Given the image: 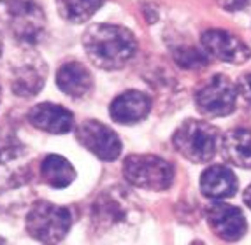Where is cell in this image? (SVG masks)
Segmentation results:
<instances>
[{"instance_id":"30bf717a","label":"cell","mask_w":251,"mask_h":245,"mask_svg":"<svg viewBox=\"0 0 251 245\" xmlns=\"http://www.w3.org/2000/svg\"><path fill=\"white\" fill-rule=\"evenodd\" d=\"M46 83V63L37 54L26 53L11 67V89L21 98L35 96Z\"/></svg>"},{"instance_id":"44dd1931","label":"cell","mask_w":251,"mask_h":245,"mask_svg":"<svg viewBox=\"0 0 251 245\" xmlns=\"http://www.w3.org/2000/svg\"><path fill=\"white\" fill-rule=\"evenodd\" d=\"M220 4L230 13H246L251 9V0H220Z\"/></svg>"},{"instance_id":"4fadbf2b","label":"cell","mask_w":251,"mask_h":245,"mask_svg":"<svg viewBox=\"0 0 251 245\" xmlns=\"http://www.w3.org/2000/svg\"><path fill=\"white\" fill-rule=\"evenodd\" d=\"M30 125L41 132L62 135L74 128V114L58 104H37L28 112Z\"/></svg>"},{"instance_id":"6da1fadb","label":"cell","mask_w":251,"mask_h":245,"mask_svg":"<svg viewBox=\"0 0 251 245\" xmlns=\"http://www.w3.org/2000/svg\"><path fill=\"white\" fill-rule=\"evenodd\" d=\"M86 56L102 70L123 68L137 53V41L128 28L109 23H95L83 35Z\"/></svg>"},{"instance_id":"3957f363","label":"cell","mask_w":251,"mask_h":245,"mask_svg":"<svg viewBox=\"0 0 251 245\" xmlns=\"http://www.w3.org/2000/svg\"><path fill=\"white\" fill-rule=\"evenodd\" d=\"M32 196V156L25 146L0 147V210L20 208Z\"/></svg>"},{"instance_id":"e0dca14e","label":"cell","mask_w":251,"mask_h":245,"mask_svg":"<svg viewBox=\"0 0 251 245\" xmlns=\"http://www.w3.org/2000/svg\"><path fill=\"white\" fill-rule=\"evenodd\" d=\"M223 158L241 168H251V128H234L220 138Z\"/></svg>"},{"instance_id":"d4e9b609","label":"cell","mask_w":251,"mask_h":245,"mask_svg":"<svg viewBox=\"0 0 251 245\" xmlns=\"http://www.w3.org/2000/svg\"><path fill=\"white\" fill-rule=\"evenodd\" d=\"M4 2H7V0H4Z\"/></svg>"},{"instance_id":"5b68a950","label":"cell","mask_w":251,"mask_h":245,"mask_svg":"<svg viewBox=\"0 0 251 245\" xmlns=\"http://www.w3.org/2000/svg\"><path fill=\"white\" fill-rule=\"evenodd\" d=\"M123 175L128 184L148 191H165L174 182V166L160 156L132 154L123 161Z\"/></svg>"},{"instance_id":"cb8c5ba5","label":"cell","mask_w":251,"mask_h":245,"mask_svg":"<svg viewBox=\"0 0 251 245\" xmlns=\"http://www.w3.org/2000/svg\"><path fill=\"white\" fill-rule=\"evenodd\" d=\"M2 47H4V39H2V33H0V54H2Z\"/></svg>"},{"instance_id":"7402d4cb","label":"cell","mask_w":251,"mask_h":245,"mask_svg":"<svg viewBox=\"0 0 251 245\" xmlns=\"http://www.w3.org/2000/svg\"><path fill=\"white\" fill-rule=\"evenodd\" d=\"M237 88H239V95L243 96L248 104H251V72L250 74H246L243 79L239 81Z\"/></svg>"},{"instance_id":"603a6c76","label":"cell","mask_w":251,"mask_h":245,"mask_svg":"<svg viewBox=\"0 0 251 245\" xmlns=\"http://www.w3.org/2000/svg\"><path fill=\"white\" fill-rule=\"evenodd\" d=\"M243 200H244V203H246L251 210V184L246 187V191H244V195H243Z\"/></svg>"},{"instance_id":"ba28073f","label":"cell","mask_w":251,"mask_h":245,"mask_svg":"<svg viewBox=\"0 0 251 245\" xmlns=\"http://www.w3.org/2000/svg\"><path fill=\"white\" fill-rule=\"evenodd\" d=\"M239 88L230 77L218 74L211 77L195 95L197 109L207 117H225L235 111Z\"/></svg>"},{"instance_id":"7a4b0ae2","label":"cell","mask_w":251,"mask_h":245,"mask_svg":"<svg viewBox=\"0 0 251 245\" xmlns=\"http://www.w3.org/2000/svg\"><path fill=\"white\" fill-rule=\"evenodd\" d=\"M90 219L95 233L102 237L125 235L135 229L143 219L139 201L128 189L114 186L104 189L92 203Z\"/></svg>"},{"instance_id":"ac0fdd59","label":"cell","mask_w":251,"mask_h":245,"mask_svg":"<svg viewBox=\"0 0 251 245\" xmlns=\"http://www.w3.org/2000/svg\"><path fill=\"white\" fill-rule=\"evenodd\" d=\"M41 177L48 186L54 187V189H62L74 182L75 170L69 163V159H65L63 156L50 154L41 163Z\"/></svg>"},{"instance_id":"277c9868","label":"cell","mask_w":251,"mask_h":245,"mask_svg":"<svg viewBox=\"0 0 251 245\" xmlns=\"http://www.w3.org/2000/svg\"><path fill=\"white\" fill-rule=\"evenodd\" d=\"M174 149L192 163H209L220 144V132L207 121L186 119L172 135Z\"/></svg>"},{"instance_id":"52a82bcc","label":"cell","mask_w":251,"mask_h":245,"mask_svg":"<svg viewBox=\"0 0 251 245\" xmlns=\"http://www.w3.org/2000/svg\"><path fill=\"white\" fill-rule=\"evenodd\" d=\"M7 26L13 37L25 46H34L44 37L46 14L35 0H7Z\"/></svg>"},{"instance_id":"ffe728a7","label":"cell","mask_w":251,"mask_h":245,"mask_svg":"<svg viewBox=\"0 0 251 245\" xmlns=\"http://www.w3.org/2000/svg\"><path fill=\"white\" fill-rule=\"evenodd\" d=\"M172 58L181 68L186 70H202L209 65V54L205 53L204 47L199 49L190 42H179L172 46Z\"/></svg>"},{"instance_id":"7c38bea8","label":"cell","mask_w":251,"mask_h":245,"mask_svg":"<svg viewBox=\"0 0 251 245\" xmlns=\"http://www.w3.org/2000/svg\"><path fill=\"white\" fill-rule=\"evenodd\" d=\"M205 217H207V223L214 235L226 242L239 240L241 237H244L248 229L246 217L241 212V208L223 203L220 200H214L213 203L205 208Z\"/></svg>"},{"instance_id":"d6986e66","label":"cell","mask_w":251,"mask_h":245,"mask_svg":"<svg viewBox=\"0 0 251 245\" xmlns=\"http://www.w3.org/2000/svg\"><path fill=\"white\" fill-rule=\"evenodd\" d=\"M54 2L63 20L74 25H81L86 23L104 5L105 0H54Z\"/></svg>"},{"instance_id":"5bb4252c","label":"cell","mask_w":251,"mask_h":245,"mask_svg":"<svg viewBox=\"0 0 251 245\" xmlns=\"http://www.w3.org/2000/svg\"><path fill=\"white\" fill-rule=\"evenodd\" d=\"M151 111V98L143 91L130 89L111 102L109 114L120 125H135L146 119Z\"/></svg>"},{"instance_id":"8992f818","label":"cell","mask_w":251,"mask_h":245,"mask_svg":"<svg viewBox=\"0 0 251 245\" xmlns=\"http://www.w3.org/2000/svg\"><path fill=\"white\" fill-rule=\"evenodd\" d=\"M72 226V212L51 201H37L26 216V231L35 240L44 244H56L67 237Z\"/></svg>"},{"instance_id":"9c48e42d","label":"cell","mask_w":251,"mask_h":245,"mask_svg":"<svg viewBox=\"0 0 251 245\" xmlns=\"http://www.w3.org/2000/svg\"><path fill=\"white\" fill-rule=\"evenodd\" d=\"M75 138L84 149L102 161H114L122 153V140L116 132L97 119H86L75 128Z\"/></svg>"},{"instance_id":"8fae6325","label":"cell","mask_w":251,"mask_h":245,"mask_svg":"<svg viewBox=\"0 0 251 245\" xmlns=\"http://www.w3.org/2000/svg\"><path fill=\"white\" fill-rule=\"evenodd\" d=\"M201 44L205 53L220 62L241 65L251 58L250 46L226 30H207L202 33Z\"/></svg>"},{"instance_id":"2e32d148","label":"cell","mask_w":251,"mask_h":245,"mask_svg":"<svg viewBox=\"0 0 251 245\" xmlns=\"http://www.w3.org/2000/svg\"><path fill=\"white\" fill-rule=\"evenodd\" d=\"M56 84L71 98H83L93 89L92 72L79 62H67L60 67L56 74Z\"/></svg>"},{"instance_id":"9a60e30c","label":"cell","mask_w":251,"mask_h":245,"mask_svg":"<svg viewBox=\"0 0 251 245\" xmlns=\"http://www.w3.org/2000/svg\"><path fill=\"white\" fill-rule=\"evenodd\" d=\"M237 177L225 165H213L205 168L201 177V191L209 200L232 198L237 193Z\"/></svg>"}]
</instances>
